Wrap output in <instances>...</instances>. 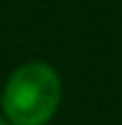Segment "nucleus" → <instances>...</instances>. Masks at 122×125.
I'll return each mask as SVG.
<instances>
[{
	"label": "nucleus",
	"mask_w": 122,
	"mask_h": 125,
	"mask_svg": "<svg viewBox=\"0 0 122 125\" xmlns=\"http://www.w3.org/2000/svg\"><path fill=\"white\" fill-rule=\"evenodd\" d=\"M61 102V79L43 61L18 66L5 82L3 112L13 125H46Z\"/></svg>",
	"instance_id": "obj_1"
},
{
	"label": "nucleus",
	"mask_w": 122,
	"mask_h": 125,
	"mask_svg": "<svg viewBox=\"0 0 122 125\" xmlns=\"http://www.w3.org/2000/svg\"><path fill=\"white\" fill-rule=\"evenodd\" d=\"M0 125H13V123H10L8 117H5V115H0Z\"/></svg>",
	"instance_id": "obj_2"
}]
</instances>
